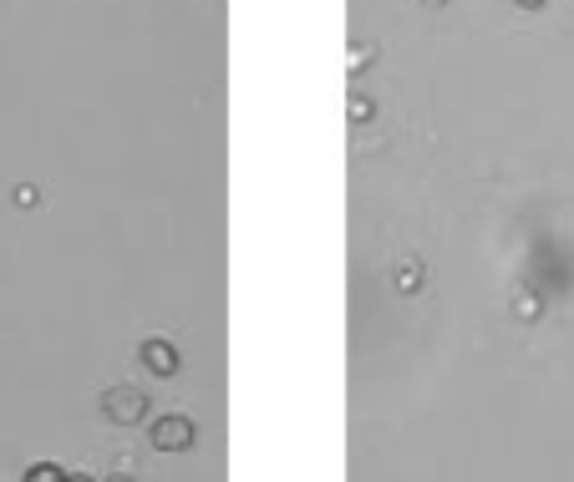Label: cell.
<instances>
[{"mask_svg":"<svg viewBox=\"0 0 574 482\" xmlns=\"http://www.w3.org/2000/svg\"><path fill=\"white\" fill-rule=\"evenodd\" d=\"M67 482H97V478H87V472H76V478H67Z\"/></svg>","mask_w":574,"mask_h":482,"instance_id":"10","label":"cell"},{"mask_svg":"<svg viewBox=\"0 0 574 482\" xmlns=\"http://www.w3.org/2000/svg\"><path fill=\"white\" fill-rule=\"evenodd\" d=\"M422 5H428V11H438V5H447V0H422Z\"/></svg>","mask_w":574,"mask_h":482,"instance_id":"11","label":"cell"},{"mask_svg":"<svg viewBox=\"0 0 574 482\" xmlns=\"http://www.w3.org/2000/svg\"><path fill=\"white\" fill-rule=\"evenodd\" d=\"M518 11H539V5H545V0H514Z\"/></svg>","mask_w":574,"mask_h":482,"instance_id":"9","label":"cell"},{"mask_svg":"<svg viewBox=\"0 0 574 482\" xmlns=\"http://www.w3.org/2000/svg\"><path fill=\"white\" fill-rule=\"evenodd\" d=\"M15 204H21V208H36V189H31V183H21V189H15Z\"/></svg>","mask_w":574,"mask_h":482,"instance_id":"8","label":"cell"},{"mask_svg":"<svg viewBox=\"0 0 574 482\" xmlns=\"http://www.w3.org/2000/svg\"><path fill=\"white\" fill-rule=\"evenodd\" d=\"M539 310H545V300H539V294H529V290L514 294V315H518V321H534Z\"/></svg>","mask_w":574,"mask_h":482,"instance_id":"5","label":"cell"},{"mask_svg":"<svg viewBox=\"0 0 574 482\" xmlns=\"http://www.w3.org/2000/svg\"><path fill=\"white\" fill-rule=\"evenodd\" d=\"M147 407H153V401H147L143 386H107L103 391V417L112 426H137L147 417Z\"/></svg>","mask_w":574,"mask_h":482,"instance_id":"1","label":"cell"},{"mask_svg":"<svg viewBox=\"0 0 574 482\" xmlns=\"http://www.w3.org/2000/svg\"><path fill=\"white\" fill-rule=\"evenodd\" d=\"M371 112H376V107H371L367 97H361V92H356V97H351V122H367Z\"/></svg>","mask_w":574,"mask_h":482,"instance_id":"7","label":"cell"},{"mask_svg":"<svg viewBox=\"0 0 574 482\" xmlns=\"http://www.w3.org/2000/svg\"><path fill=\"white\" fill-rule=\"evenodd\" d=\"M137 365H147L153 376H174L178 371V346L163 336H147L143 346H137Z\"/></svg>","mask_w":574,"mask_h":482,"instance_id":"3","label":"cell"},{"mask_svg":"<svg viewBox=\"0 0 574 482\" xmlns=\"http://www.w3.org/2000/svg\"><path fill=\"white\" fill-rule=\"evenodd\" d=\"M392 285H397V294H417L422 285H428V264H422V260H397Z\"/></svg>","mask_w":574,"mask_h":482,"instance_id":"4","label":"cell"},{"mask_svg":"<svg viewBox=\"0 0 574 482\" xmlns=\"http://www.w3.org/2000/svg\"><path fill=\"white\" fill-rule=\"evenodd\" d=\"M107 482H133V478H107Z\"/></svg>","mask_w":574,"mask_h":482,"instance_id":"12","label":"cell"},{"mask_svg":"<svg viewBox=\"0 0 574 482\" xmlns=\"http://www.w3.org/2000/svg\"><path fill=\"white\" fill-rule=\"evenodd\" d=\"M193 437H199V432H193V422L189 417H158V422H153V447H158V453H189L193 447Z\"/></svg>","mask_w":574,"mask_h":482,"instance_id":"2","label":"cell"},{"mask_svg":"<svg viewBox=\"0 0 574 482\" xmlns=\"http://www.w3.org/2000/svg\"><path fill=\"white\" fill-rule=\"evenodd\" d=\"M21 482H67V472H61L57 462H36V468H26Z\"/></svg>","mask_w":574,"mask_h":482,"instance_id":"6","label":"cell"}]
</instances>
